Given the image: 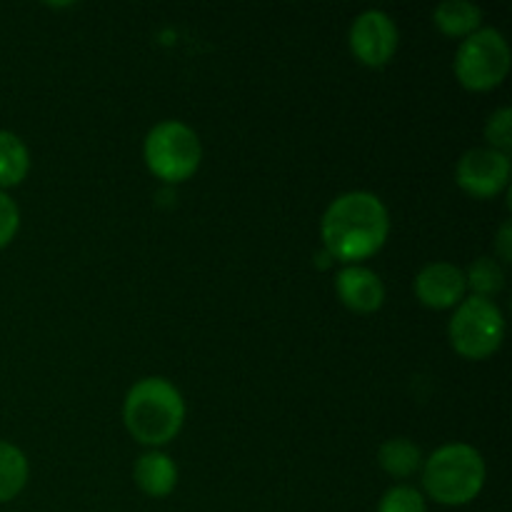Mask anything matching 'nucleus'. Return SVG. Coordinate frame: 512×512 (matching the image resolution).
Returning <instances> with one entry per match:
<instances>
[{"label":"nucleus","instance_id":"1","mask_svg":"<svg viewBox=\"0 0 512 512\" xmlns=\"http://www.w3.org/2000/svg\"><path fill=\"white\" fill-rule=\"evenodd\" d=\"M388 233V208L378 195L365 190H353L335 198L320 223L325 253L348 265H358V260L380 253Z\"/></svg>","mask_w":512,"mask_h":512},{"label":"nucleus","instance_id":"2","mask_svg":"<svg viewBox=\"0 0 512 512\" xmlns=\"http://www.w3.org/2000/svg\"><path fill=\"white\" fill-rule=\"evenodd\" d=\"M123 420L138 443L163 448L183 430L185 400L170 380L143 378L125 395Z\"/></svg>","mask_w":512,"mask_h":512},{"label":"nucleus","instance_id":"3","mask_svg":"<svg viewBox=\"0 0 512 512\" xmlns=\"http://www.w3.org/2000/svg\"><path fill=\"white\" fill-rule=\"evenodd\" d=\"M485 460L473 445L450 443L423 463V488L438 505L460 508L483 493Z\"/></svg>","mask_w":512,"mask_h":512},{"label":"nucleus","instance_id":"4","mask_svg":"<svg viewBox=\"0 0 512 512\" xmlns=\"http://www.w3.org/2000/svg\"><path fill=\"white\" fill-rule=\"evenodd\" d=\"M145 165L165 183H183L193 178L203 160V148L193 128L180 120H163L145 138Z\"/></svg>","mask_w":512,"mask_h":512},{"label":"nucleus","instance_id":"5","mask_svg":"<svg viewBox=\"0 0 512 512\" xmlns=\"http://www.w3.org/2000/svg\"><path fill=\"white\" fill-rule=\"evenodd\" d=\"M455 78L473 93L498 88L510 73V45L495 28H480L460 43L455 55Z\"/></svg>","mask_w":512,"mask_h":512},{"label":"nucleus","instance_id":"6","mask_svg":"<svg viewBox=\"0 0 512 512\" xmlns=\"http://www.w3.org/2000/svg\"><path fill=\"white\" fill-rule=\"evenodd\" d=\"M450 345L468 360H485L495 355L505 338V320L498 305L488 298H465L455 308L448 325Z\"/></svg>","mask_w":512,"mask_h":512},{"label":"nucleus","instance_id":"7","mask_svg":"<svg viewBox=\"0 0 512 512\" xmlns=\"http://www.w3.org/2000/svg\"><path fill=\"white\" fill-rule=\"evenodd\" d=\"M455 180L470 198H495L510 183V155L493 148H473L458 160Z\"/></svg>","mask_w":512,"mask_h":512},{"label":"nucleus","instance_id":"8","mask_svg":"<svg viewBox=\"0 0 512 512\" xmlns=\"http://www.w3.org/2000/svg\"><path fill=\"white\" fill-rule=\"evenodd\" d=\"M350 50L368 68H383L398 50V28L383 10H365L350 28Z\"/></svg>","mask_w":512,"mask_h":512},{"label":"nucleus","instance_id":"9","mask_svg":"<svg viewBox=\"0 0 512 512\" xmlns=\"http://www.w3.org/2000/svg\"><path fill=\"white\" fill-rule=\"evenodd\" d=\"M465 273L453 263H430L415 278V295L425 308H458L465 300Z\"/></svg>","mask_w":512,"mask_h":512},{"label":"nucleus","instance_id":"10","mask_svg":"<svg viewBox=\"0 0 512 512\" xmlns=\"http://www.w3.org/2000/svg\"><path fill=\"white\" fill-rule=\"evenodd\" d=\"M335 293L345 308L360 315L375 313L385 303L383 280L365 265H345L335 278Z\"/></svg>","mask_w":512,"mask_h":512},{"label":"nucleus","instance_id":"11","mask_svg":"<svg viewBox=\"0 0 512 512\" xmlns=\"http://www.w3.org/2000/svg\"><path fill=\"white\" fill-rule=\"evenodd\" d=\"M133 478L148 498H168L178 485V468L168 455L153 450V453L140 455L133 468Z\"/></svg>","mask_w":512,"mask_h":512},{"label":"nucleus","instance_id":"12","mask_svg":"<svg viewBox=\"0 0 512 512\" xmlns=\"http://www.w3.org/2000/svg\"><path fill=\"white\" fill-rule=\"evenodd\" d=\"M433 23L448 38H468L483 23V10L468 0H445L435 8Z\"/></svg>","mask_w":512,"mask_h":512},{"label":"nucleus","instance_id":"13","mask_svg":"<svg viewBox=\"0 0 512 512\" xmlns=\"http://www.w3.org/2000/svg\"><path fill=\"white\" fill-rule=\"evenodd\" d=\"M378 463L393 478H410V475L423 468V453H420L413 440L393 438L380 445Z\"/></svg>","mask_w":512,"mask_h":512},{"label":"nucleus","instance_id":"14","mask_svg":"<svg viewBox=\"0 0 512 512\" xmlns=\"http://www.w3.org/2000/svg\"><path fill=\"white\" fill-rule=\"evenodd\" d=\"M30 170L28 145L10 130H0V190L15 188Z\"/></svg>","mask_w":512,"mask_h":512},{"label":"nucleus","instance_id":"15","mask_svg":"<svg viewBox=\"0 0 512 512\" xmlns=\"http://www.w3.org/2000/svg\"><path fill=\"white\" fill-rule=\"evenodd\" d=\"M28 475L30 468L23 450L15 448L13 443L0 440V505L10 503V500L23 493Z\"/></svg>","mask_w":512,"mask_h":512},{"label":"nucleus","instance_id":"16","mask_svg":"<svg viewBox=\"0 0 512 512\" xmlns=\"http://www.w3.org/2000/svg\"><path fill=\"white\" fill-rule=\"evenodd\" d=\"M465 285L473 288L475 298H488L498 295L505 288V270L498 260L478 258L465 273Z\"/></svg>","mask_w":512,"mask_h":512},{"label":"nucleus","instance_id":"17","mask_svg":"<svg viewBox=\"0 0 512 512\" xmlns=\"http://www.w3.org/2000/svg\"><path fill=\"white\" fill-rule=\"evenodd\" d=\"M378 512H428L423 493L410 485H395V488L385 490L380 498Z\"/></svg>","mask_w":512,"mask_h":512},{"label":"nucleus","instance_id":"18","mask_svg":"<svg viewBox=\"0 0 512 512\" xmlns=\"http://www.w3.org/2000/svg\"><path fill=\"white\" fill-rule=\"evenodd\" d=\"M485 140H488V148L498 150V153L510 155L512 148V110L500 108L485 123Z\"/></svg>","mask_w":512,"mask_h":512},{"label":"nucleus","instance_id":"19","mask_svg":"<svg viewBox=\"0 0 512 512\" xmlns=\"http://www.w3.org/2000/svg\"><path fill=\"white\" fill-rule=\"evenodd\" d=\"M20 228V210L8 193L0 190V250L13 243Z\"/></svg>","mask_w":512,"mask_h":512},{"label":"nucleus","instance_id":"20","mask_svg":"<svg viewBox=\"0 0 512 512\" xmlns=\"http://www.w3.org/2000/svg\"><path fill=\"white\" fill-rule=\"evenodd\" d=\"M495 248H498L500 263H510V258H512V225H510V220H505V223L500 225L498 243H495Z\"/></svg>","mask_w":512,"mask_h":512}]
</instances>
